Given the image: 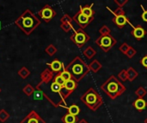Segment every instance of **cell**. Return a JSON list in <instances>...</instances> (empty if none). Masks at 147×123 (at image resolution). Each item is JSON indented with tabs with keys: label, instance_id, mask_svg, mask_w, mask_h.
<instances>
[{
	"label": "cell",
	"instance_id": "cell-1",
	"mask_svg": "<svg viewBox=\"0 0 147 123\" xmlns=\"http://www.w3.org/2000/svg\"><path fill=\"white\" fill-rule=\"evenodd\" d=\"M15 24L26 35H29L40 24V20L35 15H34L30 9H26L15 21Z\"/></svg>",
	"mask_w": 147,
	"mask_h": 123
},
{
	"label": "cell",
	"instance_id": "cell-2",
	"mask_svg": "<svg viewBox=\"0 0 147 123\" xmlns=\"http://www.w3.org/2000/svg\"><path fill=\"white\" fill-rule=\"evenodd\" d=\"M65 69L71 74L72 80H74L77 83L80 82L90 72L89 66L78 56L75 57L65 68Z\"/></svg>",
	"mask_w": 147,
	"mask_h": 123
},
{
	"label": "cell",
	"instance_id": "cell-3",
	"mask_svg": "<svg viewBox=\"0 0 147 123\" xmlns=\"http://www.w3.org/2000/svg\"><path fill=\"white\" fill-rule=\"evenodd\" d=\"M102 91L111 99H116L127 90L126 86L115 75H111L105 82L101 85Z\"/></svg>",
	"mask_w": 147,
	"mask_h": 123
},
{
	"label": "cell",
	"instance_id": "cell-4",
	"mask_svg": "<svg viewBox=\"0 0 147 123\" xmlns=\"http://www.w3.org/2000/svg\"><path fill=\"white\" fill-rule=\"evenodd\" d=\"M80 100L91 110L96 111L102 104L103 99L100 96V94L92 87L89 88L81 97Z\"/></svg>",
	"mask_w": 147,
	"mask_h": 123
},
{
	"label": "cell",
	"instance_id": "cell-5",
	"mask_svg": "<svg viewBox=\"0 0 147 123\" xmlns=\"http://www.w3.org/2000/svg\"><path fill=\"white\" fill-rule=\"evenodd\" d=\"M95 42L96 45H98L104 52H109L117 44L116 39L111 34L99 36V38H97Z\"/></svg>",
	"mask_w": 147,
	"mask_h": 123
},
{
	"label": "cell",
	"instance_id": "cell-6",
	"mask_svg": "<svg viewBox=\"0 0 147 123\" xmlns=\"http://www.w3.org/2000/svg\"><path fill=\"white\" fill-rule=\"evenodd\" d=\"M70 39L78 48H82L86 43H88L90 41V37L85 31H84V29L79 27V28L74 30V32L71 35Z\"/></svg>",
	"mask_w": 147,
	"mask_h": 123
},
{
	"label": "cell",
	"instance_id": "cell-7",
	"mask_svg": "<svg viewBox=\"0 0 147 123\" xmlns=\"http://www.w3.org/2000/svg\"><path fill=\"white\" fill-rule=\"evenodd\" d=\"M72 20L80 27V28L84 29L88 27L90 23H91L94 21V18H88L85 16L80 10H78L72 17Z\"/></svg>",
	"mask_w": 147,
	"mask_h": 123
},
{
	"label": "cell",
	"instance_id": "cell-8",
	"mask_svg": "<svg viewBox=\"0 0 147 123\" xmlns=\"http://www.w3.org/2000/svg\"><path fill=\"white\" fill-rule=\"evenodd\" d=\"M39 15H40L41 19L45 20L46 22H49L56 15V12L50 5L47 4L40 9Z\"/></svg>",
	"mask_w": 147,
	"mask_h": 123
},
{
	"label": "cell",
	"instance_id": "cell-9",
	"mask_svg": "<svg viewBox=\"0 0 147 123\" xmlns=\"http://www.w3.org/2000/svg\"><path fill=\"white\" fill-rule=\"evenodd\" d=\"M20 123H46V122L39 116L36 111L31 110Z\"/></svg>",
	"mask_w": 147,
	"mask_h": 123
},
{
	"label": "cell",
	"instance_id": "cell-10",
	"mask_svg": "<svg viewBox=\"0 0 147 123\" xmlns=\"http://www.w3.org/2000/svg\"><path fill=\"white\" fill-rule=\"evenodd\" d=\"M113 22L115 24H116L120 28H122L125 25L127 24H129L132 26V27L134 28V27L132 25L131 21H129V19L127 18V15H120V16H114V18L112 19Z\"/></svg>",
	"mask_w": 147,
	"mask_h": 123
},
{
	"label": "cell",
	"instance_id": "cell-11",
	"mask_svg": "<svg viewBox=\"0 0 147 123\" xmlns=\"http://www.w3.org/2000/svg\"><path fill=\"white\" fill-rule=\"evenodd\" d=\"M40 82L49 83V82L53 80L54 74H53V72L52 70H50L49 68H46L40 74Z\"/></svg>",
	"mask_w": 147,
	"mask_h": 123
},
{
	"label": "cell",
	"instance_id": "cell-12",
	"mask_svg": "<svg viewBox=\"0 0 147 123\" xmlns=\"http://www.w3.org/2000/svg\"><path fill=\"white\" fill-rule=\"evenodd\" d=\"M47 65L50 67V70H52L53 73H60L65 68L63 63L58 59H54L53 61H52V62L47 63Z\"/></svg>",
	"mask_w": 147,
	"mask_h": 123
},
{
	"label": "cell",
	"instance_id": "cell-13",
	"mask_svg": "<svg viewBox=\"0 0 147 123\" xmlns=\"http://www.w3.org/2000/svg\"><path fill=\"white\" fill-rule=\"evenodd\" d=\"M132 35L138 40H140L141 39H143L146 34V31L144 27H142L141 26H137L134 27L132 30Z\"/></svg>",
	"mask_w": 147,
	"mask_h": 123
},
{
	"label": "cell",
	"instance_id": "cell-14",
	"mask_svg": "<svg viewBox=\"0 0 147 123\" xmlns=\"http://www.w3.org/2000/svg\"><path fill=\"white\" fill-rule=\"evenodd\" d=\"M92 7H93V3L92 4H86L84 6L81 5L79 8V10L88 18H94L95 11L93 10Z\"/></svg>",
	"mask_w": 147,
	"mask_h": 123
},
{
	"label": "cell",
	"instance_id": "cell-15",
	"mask_svg": "<svg viewBox=\"0 0 147 123\" xmlns=\"http://www.w3.org/2000/svg\"><path fill=\"white\" fill-rule=\"evenodd\" d=\"M133 106H134V108H135L138 111L142 112V111L147 107V103L144 98H138V99H136V100L134 102Z\"/></svg>",
	"mask_w": 147,
	"mask_h": 123
},
{
	"label": "cell",
	"instance_id": "cell-16",
	"mask_svg": "<svg viewBox=\"0 0 147 123\" xmlns=\"http://www.w3.org/2000/svg\"><path fill=\"white\" fill-rule=\"evenodd\" d=\"M88 66H89L90 71H92L93 73H97V72H99V71L102 69V63H101L98 60H96V59L93 60Z\"/></svg>",
	"mask_w": 147,
	"mask_h": 123
},
{
	"label": "cell",
	"instance_id": "cell-17",
	"mask_svg": "<svg viewBox=\"0 0 147 123\" xmlns=\"http://www.w3.org/2000/svg\"><path fill=\"white\" fill-rule=\"evenodd\" d=\"M78 86V83H77L74 80L71 79V80H70L65 81V86H64V88L66 89L67 91L71 92H73L77 89Z\"/></svg>",
	"mask_w": 147,
	"mask_h": 123
},
{
	"label": "cell",
	"instance_id": "cell-18",
	"mask_svg": "<svg viewBox=\"0 0 147 123\" xmlns=\"http://www.w3.org/2000/svg\"><path fill=\"white\" fill-rule=\"evenodd\" d=\"M62 122L64 123H78V116H72L69 113L65 114L63 117H62Z\"/></svg>",
	"mask_w": 147,
	"mask_h": 123
},
{
	"label": "cell",
	"instance_id": "cell-19",
	"mask_svg": "<svg viewBox=\"0 0 147 123\" xmlns=\"http://www.w3.org/2000/svg\"><path fill=\"white\" fill-rule=\"evenodd\" d=\"M127 78L129 81H134L139 76V73L133 67H129L127 69Z\"/></svg>",
	"mask_w": 147,
	"mask_h": 123
},
{
	"label": "cell",
	"instance_id": "cell-20",
	"mask_svg": "<svg viewBox=\"0 0 147 123\" xmlns=\"http://www.w3.org/2000/svg\"><path fill=\"white\" fill-rule=\"evenodd\" d=\"M84 55L88 58V59H91L93 58L96 55V50L91 47V46H88L87 48H85V50L84 51Z\"/></svg>",
	"mask_w": 147,
	"mask_h": 123
},
{
	"label": "cell",
	"instance_id": "cell-21",
	"mask_svg": "<svg viewBox=\"0 0 147 123\" xmlns=\"http://www.w3.org/2000/svg\"><path fill=\"white\" fill-rule=\"evenodd\" d=\"M67 111L69 114L75 116H78L80 113V108L77 104H71V106H69L67 108Z\"/></svg>",
	"mask_w": 147,
	"mask_h": 123
},
{
	"label": "cell",
	"instance_id": "cell-22",
	"mask_svg": "<svg viewBox=\"0 0 147 123\" xmlns=\"http://www.w3.org/2000/svg\"><path fill=\"white\" fill-rule=\"evenodd\" d=\"M57 51H58V49L56 48V46L55 45H49L48 46H47V48L45 49V52L49 56V57H53V56H54L56 53H57Z\"/></svg>",
	"mask_w": 147,
	"mask_h": 123
},
{
	"label": "cell",
	"instance_id": "cell-23",
	"mask_svg": "<svg viewBox=\"0 0 147 123\" xmlns=\"http://www.w3.org/2000/svg\"><path fill=\"white\" fill-rule=\"evenodd\" d=\"M18 75H19L22 79H27V78L30 75V71L28 70V68L22 67V68H21L20 70L18 71Z\"/></svg>",
	"mask_w": 147,
	"mask_h": 123
},
{
	"label": "cell",
	"instance_id": "cell-24",
	"mask_svg": "<svg viewBox=\"0 0 147 123\" xmlns=\"http://www.w3.org/2000/svg\"><path fill=\"white\" fill-rule=\"evenodd\" d=\"M45 97H44V94H43L42 91L35 87L34 92L33 93V98H34V100H42Z\"/></svg>",
	"mask_w": 147,
	"mask_h": 123
},
{
	"label": "cell",
	"instance_id": "cell-25",
	"mask_svg": "<svg viewBox=\"0 0 147 123\" xmlns=\"http://www.w3.org/2000/svg\"><path fill=\"white\" fill-rule=\"evenodd\" d=\"M135 94L138 97V98H144L147 95V91L145 89V87L143 86H140L136 91H135Z\"/></svg>",
	"mask_w": 147,
	"mask_h": 123
},
{
	"label": "cell",
	"instance_id": "cell-26",
	"mask_svg": "<svg viewBox=\"0 0 147 123\" xmlns=\"http://www.w3.org/2000/svg\"><path fill=\"white\" fill-rule=\"evenodd\" d=\"M107 9L109 10V11H111L112 12V14L114 15V16H120V15H126V12H125V10L123 9V8H120V7H118L116 9H115L114 11H112L109 7H107Z\"/></svg>",
	"mask_w": 147,
	"mask_h": 123
},
{
	"label": "cell",
	"instance_id": "cell-27",
	"mask_svg": "<svg viewBox=\"0 0 147 123\" xmlns=\"http://www.w3.org/2000/svg\"><path fill=\"white\" fill-rule=\"evenodd\" d=\"M34 89H35V88H34L30 84H28L27 86H24V88L22 89V91H23V92H24L28 97H29V96L33 95V93H34Z\"/></svg>",
	"mask_w": 147,
	"mask_h": 123
},
{
	"label": "cell",
	"instance_id": "cell-28",
	"mask_svg": "<svg viewBox=\"0 0 147 123\" xmlns=\"http://www.w3.org/2000/svg\"><path fill=\"white\" fill-rule=\"evenodd\" d=\"M53 81H54L55 83H57L59 86H60L61 87H64L65 83V80L62 78V76L60 75V74H59V73L57 75H55V76H54V78H53Z\"/></svg>",
	"mask_w": 147,
	"mask_h": 123
},
{
	"label": "cell",
	"instance_id": "cell-29",
	"mask_svg": "<svg viewBox=\"0 0 147 123\" xmlns=\"http://www.w3.org/2000/svg\"><path fill=\"white\" fill-rule=\"evenodd\" d=\"M9 118V114L5 110H0V122H5Z\"/></svg>",
	"mask_w": 147,
	"mask_h": 123
},
{
	"label": "cell",
	"instance_id": "cell-30",
	"mask_svg": "<svg viewBox=\"0 0 147 123\" xmlns=\"http://www.w3.org/2000/svg\"><path fill=\"white\" fill-rule=\"evenodd\" d=\"M118 78L121 81H127L128 80V78H127V70L126 69H122L119 72L118 74Z\"/></svg>",
	"mask_w": 147,
	"mask_h": 123
},
{
	"label": "cell",
	"instance_id": "cell-31",
	"mask_svg": "<svg viewBox=\"0 0 147 123\" xmlns=\"http://www.w3.org/2000/svg\"><path fill=\"white\" fill-rule=\"evenodd\" d=\"M60 27L64 32L68 33V32H70L71 30L73 29V25H72V23H61Z\"/></svg>",
	"mask_w": 147,
	"mask_h": 123
},
{
	"label": "cell",
	"instance_id": "cell-32",
	"mask_svg": "<svg viewBox=\"0 0 147 123\" xmlns=\"http://www.w3.org/2000/svg\"><path fill=\"white\" fill-rule=\"evenodd\" d=\"M99 33H100V36H102V35H108V34H110L111 33V30H110V28L108 26L103 25L99 29Z\"/></svg>",
	"mask_w": 147,
	"mask_h": 123
},
{
	"label": "cell",
	"instance_id": "cell-33",
	"mask_svg": "<svg viewBox=\"0 0 147 123\" xmlns=\"http://www.w3.org/2000/svg\"><path fill=\"white\" fill-rule=\"evenodd\" d=\"M59 74H60V75L62 76V78L65 80V81H67V80H71V79H72L71 74L67 70H65V68H64V69H63V71H62V72H60Z\"/></svg>",
	"mask_w": 147,
	"mask_h": 123
},
{
	"label": "cell",
	"instance_id": "cell-34",
	"mask_svg": "<svg viewBox=\"0 0 147 123\" xmlns=\"http://www.w3.org/2000/svg\"><path fill=\"white\" fill-rule=\"evenodd\" d=\"M72 21H73L72 17H71L68 14H65L60 18V22L61 23H72Z\"/></svg>",
	"mask_w": 147,
	"mask_h": 123
},
{
	"label": "cell",
	"instance_id": "cell-35",
	"mask_svg": "<svg viewBox=\"0 0 147 123\" xmlns=\"http://www.w3.org/2000/svg\"><path fill=\"white\" fill-rule=\"evenodd\" d=\"M137 54V51L134 48V47H132V46H130L129 47V49H128V51H127V53H126V56L128 57V58H133L135 55Z\"/></svg>",
	"mask_w": 147,
	"mask_h": 123
},
{
	"label": "cell",
	"instance_id": "cell-36",
	"mask_svg": "<svg viewBox=\"0 0 147 123\" xmlns=\"http://www.w3.org/2000/svg\"><path fill=\"white\" fill-rule=\"evenodd\" d=\"M129 47H130V45H129L127 43H123V44L119 47V51H120L121 52H122L124 55H126V53H127V51H128Z\"/></svg>",
	"mask_w": 147,
	"mask_h": 123
},
{
	"label": "cell",
	"instance_id": "cell-37",
	"mask_svg": "<svg viewBox=\"0 0 147 123\" xmlns=\"http://www.w3.org/2000/svg\"><path fill=\"white\" fill-rule=\"evenodd\" d=\"M114 3H116L118 5V7L122 8L125 4H127L128 3V0H115Z\"/></svg>",
	"mask_w": 147,
	"mask_h": 123
},
{
	"label": "cell",
	"instance_id": "cell-38",
	"mask_svg": "<svg viewBox=\"0 0 147 123\" xmlns=\"http://www.w3.org/2000/svg\"><path fill=\"white\" fill-rule=\"evenodd\" d=\"M140 7H141L142 10H143V13H142V15H141V18H142V20H143L144 21L147 22V9H146L144 8L143 5H140Z\"/></svg>",
	"mask_w": 147,
	"mask_h": 123
},
{
	"label": "cell",
	"instance_id": "cell-39",
	"mask_svg": "<svg viewBox=\"0 0 147 123\" xmlns=\"http://www.w3.org/2000/svg\"><path fill=\"white\" fill-rule=\"evenodd\" d=\"M140 63H141V65H142L144 68H147V56H145V57L140 60Z\"/></svg>",
	"mask_w": 147,
	"mask_h": 123
},
{
	"label": "cell",
	"instance_id": "cell-40",
	"mask_svg": "<svg viewBox=\"0 0 147 123\" xmlns=\"http://www.w3.org/2000/svg\"><path fill=\"white\" fill-rule=\"evenodd\" d=\"M78 123H89L85 119H81L80 121H78Z\"/></svg>",
	"mask_w": 147,
	"mask_h": 123
},
{
	"label": "cell",
	"instance_id": "cell-41",
	"mask_svg": "<svg viewBox=\"0 0 147 123\" xmlns=\"http://www.w3.org/2000/svg\"><path fill=\"white\" fill-rule=\"evenodd\" d=\"M144 122H145V123H147V118H146V119H145V121H144Z\"/></svg>",
	"mask_w": 147,
	"mask_h": 123
},
{
	"label": "cell",
	"instance_id": "cell-42",
	"mask_svg": "<svg viewBox=\"0 0 147 123\" xmlns=\"http://www.w3.org/2000/svg\"><path fill=\"white\" fill-rule=\"evenodd\" d=\"M0 28H1V22H0Z\"/></svg>",
	"mask_w": 147,
	"mask_h": 123
},
{
	"label": "cell",
	"instance_id": "cell-43",
	"mask_svg": "<svg viewBox=\"0 0 147 123\" xmlns=\"http://www.w3.org/2000/svg\"><path fill=\"white\" fill-rule=\"evenodd\" d=\"M1 91H2V90H1V88H0V93H1Z\"/></svg>",
	"mask_w": 147,
	"mask_h": 123
}]
</instances>
